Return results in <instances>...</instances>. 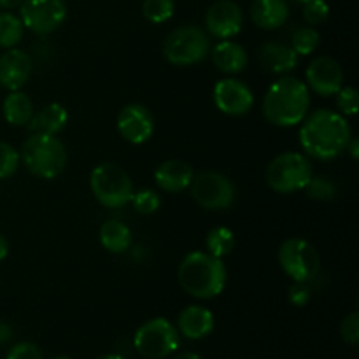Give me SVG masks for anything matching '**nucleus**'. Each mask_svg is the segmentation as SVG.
Returning a JSON list of instances; mask_svg holds the SVG:
<instances>
[{
    "instance_id": "obj_34",
    "label": "nucleus",
    "mask_w": 359,
    "mask_h": 359,
    "mask_svg": "<svg viewBox=\"0 0 359 359\" xmlns=\"http://www.w3.org/2000/svg\"><path fill=\"white\" fill-rule=\"evenodd\" d=\"M340 337L344 342L358 346L359 342V312H351L340 325Z\"/></svg>"
},
{
    "instance_id": "obj_19",
    "label": "nucleus",
    "mask_w": 359,
    "mask_h": 359,
    "mask_svg": "<svg viewBox=\"0 0 359 359\" xmlns=\"http://www.w3.org/2000/svg\"><path fill=\"white\" fill-rule=\"evenodd\" d=\"M300 56L291 46L283 42H265L259 48V62L270 74H287L297 69Z\"/></svg>"
},
{
    "instance_id": "obj_8",
    "label": "nucleus",
    "mask_w": 359,
    "mask_h": 359,
    "mask_svg": "<svg viewBox=\"0 0 359 359\" xmlns=\"http://www.w3.org/2000/svg\"><path fill=\"white\" fill-rule=\"evenodd\" d=\"M277 258L280 269L294 283H311L321 270V258L316 248L300 237L284 241L277 252Z\"/></svg>"
},
{
    "instance_id": "obj_18",
    "label": "nucleus",
    "mask_w": 359,
    "mask_h": 359,
    "mask_svg": "<svg viewBox=\"0 0 359 359\" xmlns=\"http://www.w3.org/2000/svg\"><path fill=\"white\" fill-rule=\"evenodd\" d=\"M177 328L189 340L205 339L214 330L212 312L200 305H189L179 314Z\"/></svg>"
},
{
    "instance_id": "obj_9",
    "label": "nucleus",
    "mask_w": 359,
    "mask_h": 359,
    "mask_svg": "<svg viewBox=\"0 0 359 359\" xmlns=\"http://www.w3.org/2000/svg\"><path fill=\"white\" fill-rule=\"evenodd\" d=\"M133 346L140 356L147 359H163L177 351V328L168 319L154 318L137 330L133 337Z\"/></svg>"
},
{
    "instance_id": "obj_32",
    "label": "nucleus",
    "mask_w": 359,
    "mask_h": 359,
    "mask_svg": "<svg viewBox=\"0 0 359 359\" xmlns=\"http://www.w3.org/2000/svg\"><path fill=\"white\" fill-rule=\"evenodd\" d=\"M337 107L342 116H356L359 111V95L356 88L346 86L340 88L337 93Z\"/></svg>"
},
{
    "instance_id": "obj_4",
    "label": "nucleus",
    "mask_w": 359,
    "mask_h": 359,
    "mask_svg": "<svg viewBox=\"0 0 359 359\" xmlns=\"http://www.w3.org/2000/svg\"><path fill=\"white\" fill-rule=\"evenodd\" d=\"M20 158L27 170L41 179H56L67 167L65 146L48 133H32L21 147Z\"/></svg>"
},
{
    "instance_id": "obj_12",
    "label": "nucleus",
    "mask_w": 359,
    "mask_h": 359,
    "mask_svg": "<svg viewBox=\"0 0 359 359\" xmlns=\"http://www.w3.org/2000/svg\"><path fill=\"white\" fill-rule=\"evenodd\" d=\"M212 98L216 107L226 116H244L255 105V95L251 88L233 77L217 81L214 84Z\"/></svg>"
},
{
    "instance_id": "obj_42",
    "label": "nucleus",
    "mask_w": 359,
    "mask_h": 359,
    "mask_svg": "<svg viewBox=\"0 0 359 359\" xmlns=\"http://www.w3.org/2000/svg\"><path fill=\"white\" fill-rule=\"evenodd\" d=\"M97 359H125V358L119 356V354H104V356H98Z\"/></svg>"
},
{
    "instance_id": "obj_6",
    "label": "nucleus",
    "mask_w": 359,
    "mask_h": 359,
    "mask_svg": "<svg viewBox=\"0 0 359 359\" xmlns=\"http://www.w3.org/2000/svg\"><path fill=\"white\" fill-rule=\"evenodd\" d=\"M314 175L311 160L302 153H283L270 161L266 168V182L270 189L280 195H290L305 189Z\"/></svg>"
},
{
    "instance_id": "obj_15",
    "label": "nucleus",
    "mask_w": 359,
    "mask_h": 359,
    "mask_svg": "<svg viewBox=\"0 0 359 359\" xmlns=\"http://www.w3.org/2000/svg\"><path fill=\"white\" fill-rule=\"evenodd\" d=\"M244 14L231 0H217L209 7L205 14V28L212 37L231 39L241 34Z\"/></svg>"
},
{
    "instance_id": "obj_5",
    "label": "nucleus",
    "mask_w": 359,
    "mask_h": 359,
    "mask_svg": "<svg viewBox=\"0 0 359 359\" xmlns=\"http://www.w3.org/2000/svg\"><path fill=\"white\" fill-rule=\"evenodd\" d=\"M90 188L100 205L107 209H119L132 202L135 193L132 179L116 163H100L90 175Z\"/></svg>"
},
{
    "instance_id": "obj_35",
    "label": "nucleus",
    "mask_w": 359,
    "mask_h": 359,
    "mask_svg": "<svg viewBox=\"0 0 359 359\" xmlns=\"http://www.w3.org/2000/svg\"><path fill=\"white\" fill-rule=\"evenodd\" d=\"M7 359H42V351L32 342H20L11 347Z\"/></svg>"
},
{
    "instance_id": "obj_31",
    "label": "nucleus",
    "mask_w": 359,
    "mask_h": 359,
    "mask_svg": "<svg viewBox=\"0 0 359 359\" xmlns=\"http://www.w3.org/2000/svg\"><path fill=\"white\" fill-rule=\"evenodd\" d=\"M20 153L11 144L0 140V181L2 179H9L11 175L16 174L18 167H20Z\"/></svg>"
},
{
    "instance_id": "obj_16",
    "label": "nucleus",
    "mask_w": 359,
    "mask_h": 359,
    "mask_svg": "<svg viewBox=\"0 0 359 359\" xmlns=\"http://www.w3.org/2000/svg\"><path fill=\"white\" fill-rule=\"evenodd\" d=\"M34 63L23 49L9 48L0 55V86L9 91H18L28 83Z\"/></svg>"
},
{
    "instance_id": "obj_1",
    "label": "nucleus",
    "mask_w": 359,
    "mask_h": 359,
    "mask_svg": "<svg viewBox=\"0 0 359 359\" xmlns=\"http://www.w3.org/2000/svg\"><path fill=\"white\" fill-rule=\"evenodd\" d=\"M351 137L353 132L346 116L332 109H319L305 116L300 126V146L305 154L321 161L340 156Z\"/></svg>"
},
{
    "instance_id": "obj_28",
    "label": "nucleus",
    "mask_w": 359,
    "mask_h": 359,
    "mask_svg": "<svg viewBox=\"0 0 359 359\" xmlns=\"http://www.w3.org/2000/svg\"><path fill=\"white\" fill-rule=\"evenodd\" d=\"M174 0H144L142 2V14L151 23H165L174 16Z\"/></svg>"
},
{
    "instance_id": "obj_23",
    "label": "nucleus",
    "mask_w": 359,
    "mask_h": 359,
    "mask_svg": "<svg viewBox=\"0 0 359 359\" xmlns=\"http://www.w3.org/2000/svg\"><path fill=\"white\" fill-rule=\"evenodd\" d=\"M100 244L105 251L112 252V255H121L132 248V231L121 221H105L100 226Z\"/></svg>"
},
{
    "instance_id": "obj_41",
    "label": "nucleus",
    "mask_w": 359,
    "mask_h": 359,
    "mask_svg": "<svg viewBox=\"0 0 359 359\" xmlns=\"http://www.w3.org/2000/svg\"><path fill=\"white\" fill-rule=\"evenodd\" d=\"M172 359H202V358L195 353H182V354H177V356H174Z\"/></svg>"
},
{
    "instance_id": "obj_20",
    "label": "nucleus",
    "mask_w": 359,
    "mask_h": 359,
    "mask_svg": "<svg viewBox=\"0 0 359 359\" xmlns=\"http://www.w3.org/2000/svg\"><path fill=\"white\" fill-rule=\"evenodd\" d=\"M290 18L287 0H255L251 6V20L262 30H277Z\"/></svg>"
},
{
    "instance_id": "obj_13",
    "label": "nucleus",
    "mask_w": 359,
    "mask_h": 359,
    "mask_svg": "<svg viewBox=\"0 0 359 359\" xmlns=\"http://www.w3.org/2000/svg\"><path fill=\"white\" fill-rule=\"evenodd\" d=\"M116 126L126 142L139 146L153 137L154 118L146 105L128 104L119 111Z\"/></svg>"
},
{
    "instance_id": "obj_39",
    "label": "nucleus",
    "mask_w": 359,
    "mask_h": 359,
    "mask_svg": "<svg viewBox=\"0 0 359 359\" xmlns=\"http://www.w3.org/2000/svg\"><path fill=\"white\" fill-rule=\"evenodd\" d=\"M7 255H9V244H7L6 238L0 235V262H2V259H6Z\"/></svg>"
},
{
    "instance_id": "obj_27",
    "label": "nucleus",
    "mask_w": 359,
    "mask_h": 359,
    "mask_svg": "<svg viewBox=\"0 0 359 359\" xmlns=\"http://www.w3.org/2000/svg\"><path fill=\"white\" fill-rule=\"evenodd\" d=\"M319 42H321V35L314 27H302L294 30L291 37V48L298 56H309L318 49Z\"/></svg>"
},
{
    "instance_id": "obj_33",
    "label": "nucleus",
    "mask_w": 359,
    "mask_h": 359,
    "mask_svg": "<svg viewBox=\"0 0 359 359\" xmlns=\"http://www.w3.org/2000/svg\"><path fill=\"white\" fill-rule=\"evenodd\" d=\"M330 7L325 0H307L304 2V20L309 25H321L328 20Z\"/></svg>"
},
{
    "instance_id": "obj_7",
    "label": "nucleus",
    "mask_w": 359,
    "mask_h": 359,
    "mask_svg": "<svg viewBox=\"0 0 359 359\" xmlns=\"http://www.w3.org/2000/svg\"><path fill=\"white\" fill-rule=\"evenodd\" d=\"M209 49L210 42L205 30L195 27V25H184L167 35L163 44V55L172 65L188 67L205 60Z\"/></svg>"
},
{
    "instance_id": "obj_29",
    "label": "nucleus",
    "mask_w": 359,
    "mask_h": 359,
    "mask_svg": "<svg viewBox=\"0 0 359 359\" xmlns=\"http://www.w3.org/2000/svg\"><path fill=\"white\" fill-rule=\"evenodd\" d=\"M305 191H307L309 198L326 202V200L335 198L337 186L332 179L325 177V175H312L309 184L305 186Z\"/></svg>"
},
{
    "instance_id": "obj_36",
    "label": "nucleus",
    "mask_w": 359,
    "mask_h": 359,
    "mask_svg": "<svg viewBox=\"0 0 359 359\" xmlns=\"http://www.w3.org/2000/svg\"><path fill=\"white\" fill-rule=\"evenodd\" d=\"M311 300V287L309 283H294L290 287V302L294 307H305Z\"/></svg>"
},
{
    "instance_id": "obj_21",
    "label": "nucleus",
    "mask_w": 359,
    "mask_h": 359,
    "mask_svg": "<svg viewBox=\"0 0 359 359\" xmlns=\"http://www.w3.org/2000/svg\"><path fill=\"white\" fill-rule=\"evenodd\" d=\"M210 55H212V62L217 70H221L223 74H230V76L241 74L249 62L245 49L230 39H224L219 44L214 46Z\"/></svg>"
},
{
    "instance_id": "obj_37",
    "label": "nucleus",
    "mask_w": 359,
    "mask_h": 359,
    "mask_svg": "<svg viewBox=\"0 0 359 359\" xmlns=\"http://www.w3.org/2000/svg\"><path fill=\"white\" fill-rule=\"evenodd\" d=\"M13 337V330L7 323H0V344H6Z\"/></svg>"
},
{
    "instance_id": "obj_43",
    "label": "nucleus",
    "mask_w": 359,
    "mask_h": 359,
    "mask_svg": "<svg viewBox=\"0 0 359 359\" xmlns=\"http://www.w3.org/2000/svg\"><path fill=\"white\" fill-rule=\"evenodd\" d=\"M290 2H294V4H304V2H307V0H290Z\"/></svg>"
},
{
    "instance_id": "obj_3",
    "label": "nucleus",
    "mask_w": 359,
    "mask_h": 359,
    "mask_svg": "<svg viewBox=\"0 0 359 359\" xmlns=\"http://www.w3.org/2000/svg\"><path fill=\"white\" fill-rule=\"evenodd\" d=\"M226 266L221 258L203 251H193L181 262L177 280L182 290L198 300H210L226 286Z\"/></svg>"
},
{
    "instance_id": "obj_14",
    "label": "nucleus",
    "mask_w": 359,
    "mask_h": 359,
    "mask_svg": "<svg viewBox=\"0 0 359 359\" xmlns=\"http://www.w3.org/2000/svg\"><path fill=\"white\" fill-rule=\"evenodd\" d=\"M307 88L321 97H333L344 86V70L332 56H318L307 67Z\"/></svg>"
},
{
    "instance_id": "obj_17",
    "label": "nucleus",
    "mask_w": 359,
    "mask_h": 359,
    "mask_svg": "<svg viewBox=\"0 0 359 359\" xmlns=\"http://www.w3.org/2000/svg\"><path fill=\"white\" fill-rule=\"evenodd\" d=\"M195 172L181 160H167L154 170V182L165 193H181L189 188Z\"/></svg>"
},
{
    "instance_id": "obj_11",
    "label": "nucleus",
    "mask_w": 359,
    "mask_h": 359,
    "mask_svg": "<svg viewBox=\"0 0 359 359\" xmlns=\"http://www.w3.org/2000/svg\"><path fill=\"white\" fill-rule=\"evenodd\" d=\"M65 18V0H23L20 7L23 27L37 35H48L58 30Z\"/></svg>"
},
{
    "instance_id": "obj_22",
    "label": "nucleus",
    "mask_w": 359,
    "mask_h": 359,
    "mask_svg": "<svg viewBox=\"0 0 359 359\" xmlns=\"http://www.w3.org/2000/svg\"><path fill=\"white\" fill-rule=\"evenodd\" d=\"M69 123V112L58 102L44 105L41 111L34 112L32 119L28 121V130L32 133H48V135H56L62 132Z\"/></svg>"
},
{
    "instance_id": "obj_24",
    "label": "nucleus",
    "mask_w": 359,
    "mask_h": 359,
    "mask_svg": "<svg viewBox=\"0 0 359 359\" xmlns=\"http://www.w3.org/2000/svg\"><path fill=\"white\" fill-rule=\"evenodd\" d=\"M34 102L23 91H11L2 104V114L9 125L25 126L34 116Z\"/></svg>"
},
{
    "instance_id": "obj_40",
    "label": "nucleus",
    "mask_w": 359,
    "mask_h": 359,
    "mask_svg": "<svg viewBox=\"0 0 359 359\" xmlns=\"http://www.w3.org/2000/svg\"><path fill=\"white\" fill-rule=\"evenodd\" d=\"M21 4H23V0H0V7H4V9H14Z\"/></svg>"
},
{
    "instance_id": "obj_30",
    "label": "nucleus",
    "mask_w": 359,
    "mask_h": 359,
    "mask_svg": "<svg viewBox=\"0 0 359 359\" xmlns=\"http://www.w3.org/2000/svg\"><path fill=\"white\" fill-rule=\"evenodd\" d=\"M133 209L137 210L142 216H149V214H154L161 205V196L158 195L154 189H140V191H135L132 196Z\"/></svg>"
},
{
    "instance_id": "obj_25",
    "label": "nucleus",
    "mask_w": 359,
    "mask_h": 359,
    "mask_svg": "<svg viewBox=\"0 0 359 359\" xmlns=\"http://www.w3.org/2000/svg\"><path fill=\"white\" fill-rule=\"evenodd\" d=\"M205 248L207 252L216 258H224V256L231 255V251L235 249L233 231L226 226L212 228L205 237Z\"/></svg>"
},
{
    "instance_id": "obj_10",
    "label": "nucleus",
    "mask_w": 359,
    "mask_h": 359,
    "mask_svg": "<svg viewBox=\"0 0 359 359\" xmlns=\"http://www.w3.org/2000/svg\"><path fill=\"white\" fill-rule=\"evenodd\" d=\"M191 196L205 210H226L235 200V186L219 172H202L189 184Z\"/></svg>"
},
{
    "instance_id": "obj_44",
    "label": "nucleus",
    "mask_w": 359,
    "mask_h": 359,
    "mask_svg": "<svg viewBox=\"0 0 359 359\" xmlns=\"http://www.w3.org/2000/svg\"><path fill=\"white\" fill-rule=\"evenodd\" d=\"M53 359H72V358H69V356H58V358H53Z\"/></svg>"
},
{
    "instance_id": "obj_2",
    "label": "nucleus",
    "mask_w": 359,
    "mask_h": 359,
    "mask_svg": "<svg viewBox=\"0 0 359 359\" xmlns=\"http://www.w3.org/2000/svg\"><path fill=\"white\" fill-rule=\"evenodd\" d=\"M311 107V93L304 81L284 76L270 84L263 98V116L276 126H297Z\"/></svg>"
},
{
    "instance_id": "obj_38",
    "label": "nucleus",
    "mask_w": 359,
    "mask_h": 359,
    "mask_svg": "<svg viewBox=\"0 0 359 359\" xmlns=\"http://www.w3.org/2000/svg\"><path fill=\"white\" fill-rule=\"evenodd\" d=\"M346 151H349L351 156L354 158V160H358L359 158V140L356 139V137H351L349 144H347Z\"/></svg>"
},
{
    "instance_id": "obj_26",
    "label": "nucleus",
    "mask_w": 359,
    "mask_h": 359,
    "mask_svg": "<svg viewBox=\"0 0 359 359\" xmlns=\"http://www.w3.org/2000/svg\"><path fill=\"white\" fill-rule=\"evenodd\" d=\"M23 23L11 13H0V48H14L23 39Z\"/></svg>"
}]
</instances>
